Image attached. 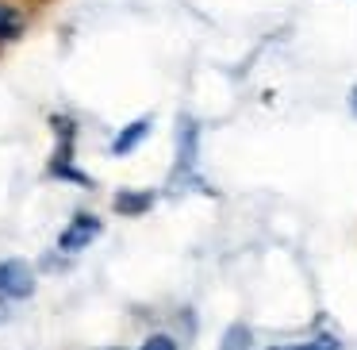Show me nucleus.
Returning <instances> with one entry per match:
<instances>
[{
  "label": "nucleus",
  "instance_id": "f257e3e1",
  "mask_svg": "<svg viewBox=\"0 0 357 350\" xmlns=\"http://www.w3.org/2000/svg\"><path fill=\"white\" fill-rule=\"evenodd\" d=\"M35 293V273L27 262L20 258H8V262H0V296H8V300H27Z\"/></svg>",
  "mask_w": 357,
  "mask_h": 350
},
{
  "label": "nucleus",
  "instance_id": "f03ea898",
  "mask_svg": "<svg viewBox=\"0 0 357 350\" xmlns=\"http://www.w3.org/2000/svg\"><path fill=\"white\" fill-rule=\"evenodd\" d=\"M100 235V219L89 216V212H81V216H73V224L62 231V239H58V250L62 254H77V250H85L89 242Z\"/></svg>",
  "mask_w": 357,
  "mask_h": 350
},
{
  "label": "nucleus",
  "instance_id": "7ed1b4c3",
  "mask_svg": "<svg viewBox=\"0 0 357 350\" xmlns=\"http://www.w3.org/2000/svg\"><path fill=\"white\" fill-rule=\"evenodd\" d=\"M146 131H150V119H139V124L123 127V135L112 143V150H116V154H127V150H135L142 139H146Z\"/></svg>",
  "mask_w": 357,
  "mask_h": 350
},
{
  "label": "nucleus",
  "instance_id": "20e7f679",
  "mask_svg": "<svg viewBox=\"0 0 357 350\" xmlns=\"http://www.w3.org/2000/svg\"><path fill=\"white\" fill-rule=\"evenodd\" d=\"M20 31H24V20H20V12L8 8V4H0V43L16 39Z\"/></svg>",
  "mask_w": 357,
  "mask_h": 350
},
{
  "label": "nucleus",
  "instance_id": "39448f33",
  "mask_svg": "<svg viewBox=\"0 0 357 350\" xmlns=\"http://www.w3.org/2000/svg\"><path fill=\"white\" fill-rule=\"evenodd\" d=\"M246 342H250V331L238 323V327H231V331H227V339H223V350H250Z\"/></svg>",
  "mask_w": 357,
  "mask_h": 350
},
{
  "label": "nucleus",
  "instance_id": "423d86ee",
  "mask_svg": "<svg viewBox=\"0 0 357 350\" xmlns=\"http://www.w3.org/2000/svg\"><path fill=\"white\" fill-rule=\"evenodd\" d=\"M150 204V196H116V212H142Z\"/></svg>",
  "mask_w": 357,
  "mask_h": 350
},
{
  "label": "nucleus",
  "instance_id": "0eeeda50",
  "mask_svg": "<svg viewBox=\"0 0 357 350\" xmlns=\"http://www.w3.org/2000/svg\"><path fill=\"white\" fill-rule=\"evenodd\" d=\"M139 350H177V342H173L169 335H150V339L142 342Z\"/></svg>",
  "mask_w": 357,
  "mask_h": 350
},
{
  "label": "nucleus",
  "instance_id": "6e6552de",
  "mask_svg": "<svg viewBox=\"0 0 357 350\" xmlns=\"http://www.w3.org/2000/svg\"><path fill=\"white\" fill-rule=\"evenodd\" d=\"M284 350H334V347H315V342H307V347H284Z\"/></svg>",
  "mask_w": 357,
  "mask_h": 350
},
{
  "label": "nucleus",
  "instance_id": "1a4fd4ad",
  "mask_svg": "<svg viewBox=\"0 0 357 350\" xmlns=\"http://www.w3.org/2000/svg\"><path fill=\"white\" fill-rule=\"evenodd\" d=\"M354 112H357V89H354Z\"/></svg>",
  "mask_w": 357,
  "mask_h": 350
},
{
  "label": "nucleus",
  "instance_id": "9d476101",
  "mask_svg": "<svg viewBox=\"0 0 357 350\" xmlns=\"http://www.w3.org/2000/svg\"><path fill=\"white\" fill-rule=\"evenodd\" d=\"M112 350H119V347H112Z\"/></svg>",
  "mask_w": 357,
  "mask_h": 350
}]
</instances>
